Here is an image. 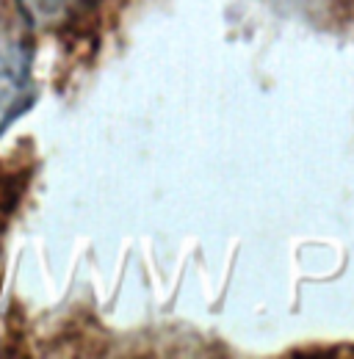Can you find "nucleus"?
<instances>
[{"instance_id": "nucleus-1", "label": "nucleus", "mask_w": 354, "mask_h": 359, "mask_svg": "<svg viewBox=\"0 0 354 359\" xmlns=\"http://www.w3.org/2000/svg\"><path fill=\"white\" fill-rule=\"evenodd\" d=\"M34 28L14 8H0V135L37 102Z\"/></svg>"}, {"instance_id": "nucleus-2", "label": "nucleus", "mask_w": 354, "mask_h": 359, "mask_svg": "<svg viewBox=\"0 0 354 359\" xmlns=\"http://www.w3.org/2000/svg\"><path fill=\"white\" fill-rule=\"evenodd\" d=\"M14 8L37 31L70 34L84 25V20L97 14L100 0H14Z\"/></svg>"}, {"instance_id": "nucleus-3", "label": "nucleus", "mask_w": 354, "mask_h": 359, "mask_svg": "<svg viewBox=\"0 0 354 359\" xmlns=\"http://www.w3.org/2000/svg\"><path fill=\"white\" fill-rule=\"evenodd\" d=\"M28 177H31V163L3 166V172H0V224H6L8 216L17 210L20 196L25 194Z\"/></svg>"}]
</instances>
